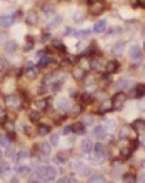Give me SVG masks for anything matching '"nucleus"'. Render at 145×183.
Here are the masks:
<instances>
[{"label":"nucleus","instance_id":"obj_54","mask_svg":"<svg viewBox=\"0 0 145 183\" xmlns=\"http://www.w3.org/2000/svg\"><path fill=\"white\" fill-rule=\"evenodd\" d=\"M143 37H145V27H143Z\"/></svg>","mask_w":145,"mask_h":183},{"label":"nucleus","instance_id":"obj_5","mask_svg":"<svg viewBox=\"0 0 145 183\" xmlns=\"http://www.w3.org/2000/svg\"><path fill=\"white\" fill-rule=\"evenodd\" d=\"M104 9H105V3L102 2V0H98V2H92V3H90V12L95 13V15H97V13H102V12H104Z\"/></svg>","mask_w":145,"mask_h":183},{"label":"nucleus","instance_id":"obj_48","mask_svg":"<svg viewBox=\"0 0 145 183\" xmlns=\"http://www.w3.org/2000/svg\"><path fill=\"white\" fill-rule=\"evenodd\" d=\"M105 125H107L110 130H114V128H115V122H112V120H107V123H105Z\"/></svg>","mask_w":145,"mask_h":183},{"label":"nucleus","instance_id":"obj_11","mask_svg":"<svg viewBox=\"0 0 145 183\" xmlns=\"http://www.w3.org/2000/svg\"><path fill=\"white\" fill-rule=\"evenodd\" d=\"M25 22H27V25H37V23H38V15H37V12H29V13H27Z\"/></svg>","mask_w":145,"mask_h":183},{"label":"nucleus","instance_id":"obj_1","mask_svg":"<svg viewBox=\"0 0 145 183\" xmlns=\"http://www.w3.org/2000/svg\"><path fill=\"white\" fill-rule=\"evenodd\" d=\"M5 107L9 108V110H19V108L22 107V98H20V95H9V97L5 98Z\"/></svg>","mask_w":145,"mask_h":183},{"label":"nucleus","instance_id":"obj_24","mask_svg":"<svg viewBox=\"0 0 145 183\" xmlns=\"http://www.w3.org/2000/svg\"><path fill=\"white\" fill-rule=\"evenodd\" d=\"M122 180H123V183H135L137 181V177L133 173H125Z\"/></svg>","mask_w":145,"mask_h":183},{"label":"nucleus","instance_id":"obj_35","mask_svg":"<svg viewBox=\"0 0 145 183\" xmlns=\"http://www.w3.org/2000/svg\"><path fill=\"white\" fill-rule=\"evenodd\" d=\"M29 117H30V120H32V122H38V120H40V112L34 110V112H30Z\"/></svg>","mask_w":145,"mask_h":183},{"label":"nucleus","instance_id":"obj_14","mask_svg":"<svg viewBox=\"0 0 145 183\" xmlns=\"http://www.w3.org/2000/svg\"><path fill=\"white\" fill-rule=\"evenodd\" d=\"M34 107H35L37 112H44L45 108H47V100H45V98H38V100L34 102Z\"/></svg>","mask_w":145,"mask_h":183},{"label":"nucleus","instance_id":"obj_21","mask_svg":"<svg viewBox=\"0 0 145 183\" xmlns=\"http://www.w3.org/2000/svg\"><path fill=\"white\" fill-rule=\"evenodd\" d=\"M7 155H9V158H10L12 161H15V163L19 161V152H15L12 147H9V148H7Z\"/></svg>","mask_w":145,"mask_h":183},{"label":"nucleus","instance_id":"obj_40","mask_svg":"<svg viewBox=\"0 0 145 183\" xmlns=\"http://www.w3.org/2000/svg\"><path fill=\"white\" fill-rule=\"evenodd\" d=\"M73 180H75V178H72V177H62L57 183H73Z\"/></svg>","mask_w":145,"mask_h":183},{"label":"nucleus","instance_id":"obj_45","mask_svg":"<svg viewBox=\"0 0 145 183\" xmlns=\"http://www.w3.org/2000/svg\"><path fill=\"white\" fill-rule=\"evenodd\" d=\"M87 35H90V32H88V30H80V32H77V37H87Z\"/></svg>","mask_w":145,"mask_h":183},{"label":"nucleus","instance_id":"obj_10","mask_svg":"<svg viewBox=\"0 0 145 183\" xmlns=\"http://www.w3.org/2000/svg\"><path fill=\"white\" fill-rule=\"evenodd\" d=\"M105 126H102V125H95L94 128H92V135L94 136H97V138H104V135H105Z\"/></svg>","mask_w":145,"mask_h":183},{"label":"nucleus","instance_id":"obj_47","mask_svg":"<svg viewBox=\"0 0 145 183\" xmlns=\"http://www.w3.org/2000/svg\"><path fill=\"white\" fill-rule=\"evenodd\" d=\"M27 155H29V153H27L25 150H22V152H19V160H23V158H27Z\"/></svg>","mask_w":145,"mask_h":183},{"label":"nucleus","instance_id":"obj_31","mask_svg":"<svg viewBox=\"0 0 145 183\" xmlns=\"http://www.w3.org/2000/svg\"><path fill=\"white\" fill-rule=\"evenodd\" d=\"M50 62H52V58L45 55V57L38 58V67H47V65H48V63H50Z\"/></svg>","mask_w":145,"mask_h":183},{"label":"nucleus","instance_id":"obj_7","mask_svg":"<svg viewBox=\"0 0 145 183\" xmlns=\"http://www.w3.org/2000/svg\"><path fill=\"white\" fill-rule=\"evenodd\" d=\"M143 95H145V83H137L135 88H133V92L130 93V97L139 98V97H143Z\"/></svg>","mask_w":145,"mask_h":183},{"label":"nucleus","instance_id":"obj_27","mask_svg":"<svg viewBox=\"0 0 145 183\" xmlns=\"http://www.w3.org/2000/svg\"><path fill=\"white\" fill-rule=\"evenodd\" d=\"M15 48H17V43H15V42L10 40V42H7V43H5V50L9 52V54H13V52H15Z\"/></svg>","mask_w":145,"mask_h":183},{"label":"nucleus","instance_id":"obj_6","mask_svg":"<svg viewBox=\"0 0 145 183\" xmlns=\"http://www.w3.org/2000/svg\"><path fill=\"white\" fill-rule=\"evenodd\" d=\"M57 108L60 112H70V110H72V105H70V102L67 100V98H58Z\"/></svg>","mask_w":145,"mask_h":183},{"label":"nucleus","instance_id":"obj_49","mask_svg":"<svg viewBox=\"0 0 145 183\" xmlns=\"http://www.w3.org/2000/svg\"><path fill=\"white\" fill-rule=\"evenodd\" d=\"M3 68H5V60L0 58V72H3Z\"/></svg>","mask_w":145,"mask_h":183},{"label":"nucleus","instance_id":"obj_3","mask_svg":"<svg viewBox=\"0 0 145 183\" xmlns=\"http://www.w3.org/2000/svg\"><path fill=\"white\" fill-rule=\"evenodd\" d=\"M129 55H130V60L132 62H140V58H142V48L139 45H130Z\"/></svg>","mask_w":145,"mask_h":183},{"label":"nucleus","instance_id":"obj_26","mask_svg":"<svg viewBox=\"0 0 145 183\" xmlns=\"http://www.w3.org/2000/svg\"><path fill=\"white\" fill-rule=\"evenodd\" d=\"M88 183H105V178L102 175H94L88 178Z\"/></svg>","mask_w":145,"mask_h":183},{"label":"nucleus","instance_id":"obj_44","mask_svg":"<svg viewBox=\"0 0 145 183\" xmlns=\"http://www.w3.org/2000/svg\"><path fill=\"white\" fill-rule=\"evenodd\" d=\"M44 13H45V15H52V13H54L52 7H50V5H45V7H44Z\"/></svg>","mask_w":145,"mask_h":183},{"label":"nucleus","instance_id":"obj_16","mask_svg":"<svg viewBox=\"0 0 145 183\" xmlns=\"http://www.w3.org/2000/svg\"><path fill=\"white\" fill-rule=\"evenodd\" d=\"M72 133L83 135V133H85V125H83V123H75V125H72Z\"/></svg>","mask_w":145,"mask_h":183},{"label":"nucleus","instance_id":"obj_34","mask_svg":"<svg viewBox=\"0 0 145 183\" xmlns=\"http://www.w3.org/2000/svg\"><path fill=\"white\" fill-rule=\"evenodd\" d=\"M102 60L100 58H95V60H92V68H95V70H102Z\"/></svg>","mask_w":145,"mask_h":183},{"label":"nucleus","instance_id":"obj_43","mask_svg":"<svg viewBox=\"0 0 145 183\" xmlns=\"http://www.w3.org/2000/svg\"><path fill=\"white\" fill-rule=\"evenodd\" d=\"M32 47H34V40L29 37V38H27V42H25V50H30Z\"/></svg>","mask_w":145,"mask_h":183},{"label":"nucleus","instance_id":"obj_33","mask_svg":"<svg viewBox=\"0 0 145 183\" xmlns=\"http://www.w3.org/2000/svg\"><path fill=\"white\" fill-rule=\"evenodd\" d=\"M85 19H87V15H85L83 12H77L75 15H73V20H75L77 23H79V22H83Z\"/></svg>","mask_w":145,"mask_h":183},{"label":"nucleus","instance_id":"obj_4","mask_svg":"<svg viewBox=\"0 0 145 183\" xmlns=\"http://www.w3.org/2000/svg\"><path fill=\"white\" fill-rule=\"evenodd\" d=\"M19 17V13H10V15H2L0 17V27H12L15 19Z\"/></svg>","mask_w":145,"mask_h":183},{"label":"nucleus","instance_id":"obj_37","mask_svg":"<svg viewBox=\"0 0 145 183\" xmlns=\"http://www.w3.org/2000/svg\"><path fill=\"white\" fill-rule=\"evenodd\" d=\"M90 55H95V48L94 47H88L83 50V57H90Z\"/></svg>","mask_w":145,"mask_h":183},{"label":"nucleus","instance_id":"obj_22","mask_svg":"<svg viewBox=\"0 0 145 183\" xmlns=\"http://www.w3.org/2000/svg\"><path fill=\"white\" fill-rule=\"evenodd\" d=\"M145 128V122L143 120H135L132 125V130L133 132H142V130Z\"/></svg>","mask_w":145,"mask_h":183},{"label":"nucleus","instance_id":"obj_53","mask_svg":"<svg viewBox=\"0 0 145 183\" xmlns=\"http://www.w3.org/2000/svg\"><path fill=\"white\" fill-rule=\"evenodd\" d=\"M0 160H2V150H0Z\"/></svg>","mask_w":145,"mask_h":183},{"label":"nucleus","instance_id":"obj_32","mask_svg":"<svg viewBox=\"0 0 145 183\" xmlns=\"http://www.w3.org/2000/svg\"><path fill=\"white\" fill-rule=\"evenodd\" d=\"M0 147H3V148H9L10 147V138L9 136H0Z\"/></svg>","mask_w":145,"mask_h":183},{"label":"nucleus","instance_id":"obj_29","mask_svg":"<svg viewBox=\"0 0 145 183\" xmlns=\"http://www.w3.org/2000/svg\"><path fill=\"white\" fill-rule=\"evenodd\" d=\"M67 158H69V157H67V153H65V152H60L57 157H55V161H57V163H65Z\"/></svg>","mask_w":145,"mask_h":183},{"label":"nucleus","instance_id":"obj_46","mask_svg":"<svg viewBox=\"0 0 145 183\" xmlns=\"http://www.w3.org/2000/svg\"><path fill=\"white\" fill-rule=\"evenodd\" d=\"M23 130H25V135H34V130H32V126H23Z\"/></svg>","mask_w":145,"mask_h":183},{"label":"nucleus","instance_id":"obj_28","mask_svg":"<svg viewBox=\"0 0 145 183\" xmlns=\"http://www.w3.org/2000/svg\"><path fill=\"white\" fill-rule=\"evenodd\" d=\"M17 173H19V175H29L30 168L25 167V165H19V167H17Z\"/></svg>","mask_w":145,"mask_h":183},{"label":"nucleus","instance_id":"obj_9","mask_svg":"<svg viewBox=\"0 0 145 183\" xmlns=\"http://www.w3.org/2000/svg\"><path fill=\"white\" fill-rule=\"evenodd\" d=\"M107 27H108L107 20H98V22L94 25V32H97V33H104V32L107 30Z\"/></svg>","mask_w":145,"mask_h":183},{"label":"nucleus","instance_id":"obj_39","mask_svg":"<svg viewBox=\"0 0 145 183\" xmlns=\"http://www.w3.org/2000/svg\"><path fill=\"white\" fill-rule=\"evenodd\" d=\"M79 67L82 70H88V68H90V65H88V62L85 60V58H82V62H79Z\"/></svg>","mask_w":145,"mask_h":183},{"label":"nucleus","instance_id":"obj_30","mask_svg":"<svg viewBox=\"0 0 145 183\" xmlns=\"http://www.w3.org/2000/svg\"><path fill=\"white\" fill-rule=\"evenodd\" d=\"M48 132H50V128H48L47 125H40V126H38V130H37V133H38V135H42V136L48 135Z\"/></svg>","mask_w":145,"mask_h":183},{"label":"nucleus","instance_id":"obj_42","mask_svg":"<svg viewBox=\"0 0 145 183\" xmlns=\"http://www.w3.org/2000/svg\"><path fill=\"white\" fill-rule=\"evenodd\" d=\"M62 133L63 135H70V133H72V125H67V126H63V130H62Z\"/></svg>","mask_w":145,"mask_h":183},{"label":"nucleus","instance_id":"obj_41","mask_svg":"<svg viewBox=\"0 0 145 183\" xmlns=\"http://www.w3.org/2000/svg\"><path fill=\"white\" fill-rule=\"evenodd\" d=\"M7 38H9V35H7L5 32H0V45H5L7 43Z\"/></svg>","mask_w":145,"mask_h":183},{"label":"nucleus","instance_id":"obj_55","mask_svg":"<svg viewBox=\"0 0 145 183\" xmlns=\"http://www.w3.org/2000/svg\"><path fill=\"white\" fill-rule=\"evenodd\" d=\"M5 2H13V0H5Z\"/></svg>","mask_w":145,"mask_h":183},{"label":"nucleus","instance_id":"obj_18","mask_svg":"<svg viewBox=\"0 0 145 183\" xmlns=\"http://www.w3.org/2000/svg\"><path fill=\"white\" fill-rule=\"evenodd\" d=\"M123 50H125V43H123V42H118V43H115L114 48H112V52H114L115 55H122Z\"/></svg>","mask_w":145,"mask_h":183},{"label":"nucleus","instance_id":"obj_50","mask_svg":"<svg viewBox=\"0 0 145 183\" xmlns=\"http://www.w3.org/2000/svg\"><path fill=\"white\" fill-rule=\"evenodd\" d=\"M137 3H139L140 7H143V9H145V0H137Z\"/></svg>","mask_w":145,"mask_h":183},{"label":"nucleus","instance_id":"obj_56","mask_svg":"<svg viewBox=\"0 0 145 183\" xmlns=\"http://www.w3.org/2000/svg\"><path fill=\"white\" fill-rule=\"evenodd\" d=\"M143 48H145V43H143Z\"/></svg>","mask_w":145,"mask_h":183},{"label":"nucleus","instance_id":"obj_12","mask_svg":"<svg viewBox=\"0 0 145 183\" xmlns=\"http://www.w3.org/2000/svg\"><path fill=\"white\" fill-rule=\"evenodd\" d=\"M80 148H82L83 153H90L92 150H94V143H92L88 138H85V140H82V143H80Z\"/></svg>","mask_w":145,"mask_h":183},{"label":"nucleus","instance_id":"obj_25","mask_svg":"<svg viewBox=\"0 0 145 183\" xmlns=\"http://www.w3.org/2000/svg\"><path fill=\"white\" fill-rule=\"evenodd\" d=\"M130 135H132V128H130V126H123V128L120 130V138H129Z\"/></svg>","mask_w":145,"mask_h":183},{"label":"nucleus","instance_id":"obj_15","mask_svg":"<svg viewBox=\"0 0 145 183\" xmlns=\"http://www.w3.org/2000/svg\"><path fill=\"white\" fill-rule=\"evenodd\" d=\"M55 175H57V170H55L54 167H47V170H45V180H47L48 183H50L52 180L55 178Z\"/></svg>","mask_w":145,"mask_h":183},{"label":"nucleus","instance_id":"obj_52","mask_svg":"<svg viewBox=\"0 0 145 183\" xmlns=\"http://www.w3.org/2000/svg\"><path fill=\"white\" fill-rule=\"evenodd\" d=\"M85 123H87V125H92V123H94V120H92V117H88L87 120H85Z\"/></svg>","mask_w":145,"mask_h":183},{"label":"nucleus","instance_id":"obj_20","mask_svg":"<svg viewBox=\"0 0 145 183\" xmlns=\"http://www.w3.org/2000/svg\"><path fill=\"white\" fill-rule=\"evenodd\" d=\"M60 23H62V17H60V15H54L50 19V22H48V27H50V29H55V27H58Z\"/></svg>","mask_w":145,"mask_h":183},{"label":"nucleus","instance_id":"obj_36","mask_svg":"<svg viewBox=\"0 0 145 183\" xmlns=\"http://www.w3.org/2000/svg\"><path fill=\"white\" fill-rule=\"evenodd\" d=\"M58 140H60L58 133H52V135H50V145H57Z\"/></svg>","mask_w":145,"mask_h":183},{"label":"nucleus","instance_id":"obj_2","mask_svg":"<svg viewBox=\"0 0 145 183\" xmlns=\"http://www.w3.org/2000/svg\"><path fill=\"white\" fill-rule=\"evenodd\" d=\"M125 100H127V95L125 93H117L114 95V98H112V108L114 110H118V108H122L123 107V103H125Z\"/></svg>","mask_w":145,"mask_h":183},{"label":"nucleus","instance_id":"obj_23","mask_svg":"<svg viewBox=\"0 0 145 183\" xmlns=\"http://www.w3.org/2000/svg\"><path fill=\"white\" fill-rule=\"evenodd\" d=\"M2 126H3V128H5L9 133H13V130H15V125H13V122H12V120H3Z\"/></svg>","mask_w":145,"mask_h":183},{"label":"nucleus","instance_id":"obj_8","mask_svg":"<svg viewBox=\"0 0 145 183\" xmlns=\"http://www.w3.org/2000/svg\"><path fill=\"white\" fill-rule=\"evenodd\" d=\"M104 70H105L107 73H115L117 70H118V62H117V60L107 62V63H105V67H104Z\"/></svg>","mask_w":145,"mask_h":183},{"label":"nucleus","instance_id":"obj_17","mask_svg":"<svg viewBox=\"0 0 145 183\" xmlns=\"http://www.w3.org/2000/svg\"><path fill=\"white\" fill-rule=\"evenodd\" d=\"M117 85H118L120 88H129V87L132 85V78H129V77H123V78H120L118 82H117Z\"/></svg>","mask_w":145,"mask_h":183},{"label":"nucleus","instance_id":"obj_38","mask_svg":"<svg viewBox=\"0 0 145 183\" xmlns=\"http://www.w3.org/2000/svg\"><path fill=\"white\" fill-rule=\"evenodd\" d=\"M37 73H38V68H37V67H32V68L27 70V75H29V77H37Z\"/></svg>","mask_w":145,"mask_h":183},{"label":"nucleus","instance_id":"obj_13","mask_svg":"<svg viewBox=\"0 0 145 183\" xmlns=\"http://www.w3.org/2000/svg\"><path fill=\"white\" fill-rule=\"evenodd\" d=\"M38 152H40L42 155H45V157H48L50 152H52V145H50V143H47V142L40 143V145H38Z\"/></svg>","mask_w":145,"mask_h":183},{"label":"nucleus","instance_id":"obj_19","mask_svg":"<svg viewBox=\"0 0 145 183\" xmlns=\"http://www.w3.org/2000/svg\"><path fill=\"white\" fill-rule=\"evenodd\" d=\"M72 75H73V78L82 80L83 77H85V70H82L80 67H75V68H73V72H72Z\"/></svg>","mask_w":145,"mask_h":183},{"label":"nucleus","instance_id":"obj_51","mask_svg":"<svg viewBox=\"0 0 145 183\" xmlns=\"http://www.w3.org/2000/svg\"><path fill=\"white\" fill-rule=\"evenodd\" d=\"M70 33H73V30H72V29H69V27H67V29H65V35H70Z\"/></svg>","mask_w":145,"mask_h":183}]
</instances>
